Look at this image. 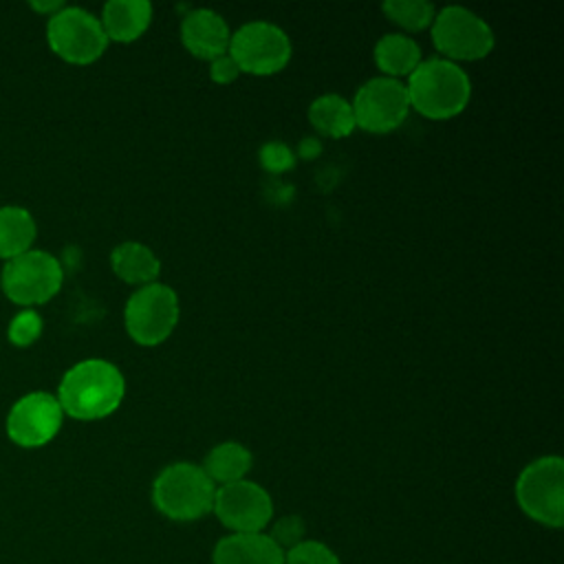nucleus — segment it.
Returning <instances> with one entry per match:
<instances>
[{
	"mask_svg": "<svg viewBox=\"0 0 564 564\" xmlns=\"http://www.w3.org/2000/svg\"><path fill=\"white\" fill-rule=\"evenodd\" d=\"M126 397L121 370L106 359H84L70 366L57 388L62 412L77 421L110 416Z\"/></svg>",
	"mask_w": 564,
	"mask_h": 564,
	"instance_id": "obj_1",
	"label": "nucleus"
},
{
	"mask_svg": "<svg viewBox=\"0 0 564 564\" xmlns=\"http://www.w3.org/2000/svg\"><path fill=\"white\" fill-rule=\"evenodd\" d=\"M410 108L427 119H452L460 115L471 97L469 75L443 57L423 59L405 84Z\"/></svg>",
	"mask_w": 564,
	"mask_h": 564,
	"instance_id": "obj_2",
	"label": "nucleus"
},
{
	"mask_svg": "<svg viewBox=\"0 0 564 564\" xmlns=\"http://www.w3.org/2000/svg\"><path fill=\"white\" fill-rule=\"evenodd\" d=\"M216 485L200 465L176 460L165 465L152 482L154 509L174 522H196L212 513Z\"/></svg>",
	"mask_w": 564,
	"mask_h": 564,
	"instance_id": "obj_3",
	"label": "nucleus"
},
{
	"mask_svg": "<svg viewBox=\"0 0 564 564\" xmlns=\"http://www.w3.org/2000/svg\"><path fill=\"white\" fill-rule=\"evenodd\" d=\"M516 500L533 522L560 529L564 524V460L555 454L531 460L518 474Z\"/></svg>",
	"mask_w": 564,
	"mask_h": 564,
	"instance_id": "obj_4",
	"label": "nucleus"
},
{
	"mask_svg": "<svg viewBox=\"0 0 564 564\" xmlns=\"http://www.w3.org/2000/svg\"><path fill=\"white\" fill-rule=\"evenodd\" d=\"M181 317L178 295L163 282L139 286L126 302L123 326L139 346H159L176 328Z\"/></svg>",
	"mask_w": 564,
	"mask_h": 564,
	"instance_id": "obj_5",
	"label": "nucleus"
},
{
	"mask_svg": "<svg viewBox=\"0 0 564 564\" xmlns=\"http://www.w3.org/2000/svg\"><path fill=\"white\" fill-rule=\"evenodd\" d=\"M430 29L441 57L454 64L482 59L496 44L491 26L474 11L456 4L436 11Z\"/></svg>",
	"mask_w": 564,
	"mask_h": 564,
	"instance_id": "obj_6",
	"label": "nucleus"
},
{
	"mask_svg": "<svg viewBox=\"0 0 564 564\" xmlns=\"http://www.w3.org/2000/svg\"><path fill=\"white\" fill-rule=\"evenodd\" d=\"M64 282L59 260L46 251L29 249L26 253L7 260L2 267V291L20 306L44 304L57 295Z\"/></svg>",
	"mask_w": 564,
	"mask_h": 564,
	"instance_id": "obj_7",
	"label": "nucleus"
},
{
	"mask_svg": "<svg viewBox=\"0 0 564 564\" xmlns=\"http://www.w3.org/2000/svg\"><path fill=\"white\" fill-rule=\"evenodd\" d=\"M46 40L51 51L68 64H93L108 46L99 18L79 7H64L48 18Z\"/></svg>",
	"mask_w": 564,
	"mask_h": 564,
	"instance_id": "obj_8",
	"label": "nucleus"
},
{
	"mask_svg": "<svg viewBox=\"0 0 564 564\" xmlns=\"http://www.w3.org/2000/svg\"><path fill=\"white\" fill-rule=\"evenodd\" d=\"M291 51L289 35L280 26L264 20H253L236 29L227 48L240 73L260 77L284 70L291 59Z\"/></svg>",
	"mask_w": 564,
	"mask_h": 564,
	"instance_id": "obj_9",
	"label": "nucleus"
},
{
	"mask_svg": "<svg viewBox=\"0 0 564 564\" xmlns=\"http://www.w3.org/2000/svg\"><path fill=\"white\" fill-rule=\"evenodd\" d=\"M350 106L355 126L370 134H388L397 130L410 112L405 84L383 75L364 82Z\"/></svg>",
	"mask_w": 564,
	"mask_h": 564,
	"instance_id": "obj_10",
	"label": "nucleus"
},
{
	"mask_svg": "<svg viewBox=\"0 0 564 564\" xmlns=\"http://www.w3.org/2000/svg\"><path fill=\"white\" fill-rule=\"evenodd\" d=\"M212 513L231 533H262L273 520V500L262 485L245 478L216 487Z\"/></svg>",
	"mask_w": 564,
	"mask_h": 564,
	"instance_id": "obj_11",
	"label": "nucleus"
},
{
	"mask_svg": "<svg viewBox=\"0 0 564 564\" xmlns=\"http://www.w3.org/2000/svg\"><path fill=\"white\" fill-rule=\"evenodd\" d=\"M64 421L57 397L48 392H29L20 397L7 414L9 438L26 449L51 443Z\"/></svg>",
	"mask_w": 564,
	"mask_h": 564,
	"instance_id": "obj_12",
	"label": "nucleus"
},
{
	"mask_svg": "<svg viewBox=\"0 0 564 564\" xmlns=\"http://www.w3.org/2000/svg\"><path fill=\"white\" fill-rule=\"evenodd\" d=\"M231 31L225 18L212 9H194L181 22V42L189 55L212 62L227 53Z\"/></svg>",
	"mask_w": 564,
	"mask_h": 564,
	"instance_id": "obj_13",
	"label": "nucleus"
},
{
	"mask_svg": "<svg viewBox=\"0 0 564 564\" xmlns=\"http://www.w3.org/2000/svg\"><path fill=\"white\" fill-rule=\"evenodd\" d=\"M212 564H284V551L262 533H227L212 551Z\"/></svg>",
	"mask_w": 564,
	"mask_h": 564,
	"instance_id": "obj_14",
	"label": "nucleus"
},
{
	"mask_svg": "<svg viewBox=\"0 0 564 564\" xmlns=\"http://www.w3.org/2000/svg\"><path fill=\"white\" fill-rule=\"evenodd\" d=\"M101 29L108 42H134L152 22V4L148 0H110L101 9Z\"/></svg>",
	"mask_w": 564,
	"mask_h": 564,
	"instance_id": "obj_15",
	"label": "nucleus"
},
{
	"mask_svg": "<svg viewBox=\"0 0 564 564\" xmlns=\"http://www.w3.org/2000/svg\"><path fill=\"white\" fill-rule=\"evenodd\" d=\"M110 267L119 280L132 286H145L159 280L161 260L156 253L137 240L121 242L110 253Z\"/></svg>",
	"mask_w": 564,
	"mask_h": 564,
	"instance_id": "obj_16",
	"label": "nucleus"
},
{
	"mask_svg": "<svg viewBox=\"0 0 564 564\" xmlns=\"http://www.w3.org/2000/svg\"><path fill=\"white\" fill-rule=\"evenodd\" d=\"M375 64L383 73V77L401 79L410 77V73L423 62L421 46L405 33H386L375 44Z\"/></svg>",
	"mask_w": 564,
	"mask_h": 564,
	"instance_id": "obj_17",
	"label": "nucleus"
},
{
	"mask_svg": "<svg viewBox=\"0 0 564 564\" xmlns=\"http://www.w3.org/2000/svg\"><path fill=\"white\" fill-rule=\"evenodd\" d=\"M200 467L209 476V480L220 487L245 480L253 467V454L238 441H223L207 452Z\"/></svg>",
	"mask_w": 564,
	"mask_h": 564,
	"instance_id": "obj_18",
	"label": "nucleus"
},
{
	"mask_svg": "<svg viewBox=\"0 0 564 564\" xmlns=\"http://www.w3.org/2000/svg\"><path fill=\"white\" fill-rule=\"evenodd\" d=\"M308 121L322 137H330V139H344L357 128L350 101L333 93L311 101Z\"/></svg>",
	"mask_w": 564,
	"mask_h": 564,
	"instance_id": "obj_19",
	"label": "nucleus"
},
{
	"mask_svg": "<svg viewBox=\"0 0 564 564\" xmlns=\"http://www.w3.org/2000/svg\"><path fill=\"white\" fill-rule=\"evenodd\" d=\"M35 234L37 227L29 209L18 205L0 207V258L11 260L26 253Z\"/></svg>",
	"mask_w": 564,
	"mask_h": 564,
	"instance_id": "obj_20",
	"label": "nucleus"
},
{
	"mask_svg": "<svg viewBox=\"0 0 564 564\" xmlns=\"http://www.w3.org/2000/svg\"><path fill=\"white\" fill-rule=\"evenodd\" d=\"M381 9L390 22L410 33H419L432 26L436 15V7L427 0H388L381 4Z\"/></svg>",
	"mask_w": 564,
	"mask_h": 564,
	"instance_id": "obj_21",
	"label": "nucleus"
},
{
	"mask_svg": "<svg viewBox=\"0 0 564 564\" xmlns=\"http://www.w3.org/2000/svg\"><path fill=\"white\" fill-rule=\"evenodd\" d=\"M284 564H341L339 555L319 540H302L284 551Z\"/></svg>",
	"mask_w": 564,
	"mask_h": 564,
	"instance_id": "obj_22",
	"label": "nucleus"
},
{
	"mask_svg": "<svg viewBox=\"0 0 564 564\" xmlns=\"http://www.w3.org/2000/svg\"><path fill=\"white\" fill-rule=\"evenodd\" d=\"M42 317L33 311V308H24L20 311L11 322H9V328H7V337L13 346H31L40 335H42Z\"/></svg>",
	"mask_w": 564,
	"mask_h": 564,
	"instance_id": "obj_23",
	"label": "nucleus"
},
{
	"mask_svg": "<svg viewBox=\"0 0 564 564\" xmlns=\"http://www.w3.org/2000/svg\"><path fill=\"white\" fill-rule=\"evenodd\" d=\"M282 551H289L293 549L295 544H300L306 535V524L300 516L295 513H289V516H282L278 518L273 524H271V531L267 533Z\"/></svg>",
	"mask_w": 564,
	"mask_h": 564,
	"instance_id": "obj_24",
	"label": "nucleus"
},
{
	"mask_svg": "<svg viewBox=\"0 0 564 564\" xmlns=\"http://www.w3.org/2000/svg\"><path fill=\"white\" fill-rule=\"evenodd\" d=\"M260 165L269 172H286L295 165V156L282 141H269L260 148Z\"/></svg>",
	"mask_w": 564,
	"mask_h": 564,
	"instance_id": "obj_25",
	"label": "nucleus"
},
{
	"mask_svg": "<svg viewBox=\"0 0 564 564\" xmlns=\"http://www.w3.org/2000/svg\"><path fill=\"white\" fill-rule=\"evenodd\" d=\"M240 68L238 64L234 62V57L229 53L216 57L209 62V79L225 86V84H234L238 77H240Z\"/></svg>",
	"mask_w": 564,
	"mask_h": 564,
	"instance_id": "obj_26",
	"label": "nucleus"
},
{
	"mask_svg": "<svg viewBox=\"0 0 564 564\" xmlns=\"http://www.w3.org/2000/svg\"><path fill=\"white\" fill-rule=\"evenodd\" d=\"M31 9H35L37 13H44V15H53V13H57L59 9H64V2H59V0H51V2H37V0H33L31 2Z\"/></svg>",
	"mask_w": 564,
	"mask_h": 564,
	"instance_id": "obj_27",
	"label": "nucleus"
},
{
	"mask_svg": "<svg viewBox=\"0 0 564 564\" xmlns=\"http://www.w3.org/2000/svg\"><path fill=\"white\" fill-rule=\"evenodd\" d=\"M319 152V143L315 141V139H304V143L300 145V154L304 156V159H311V156H315Z\"/></svg>",
	"mask_w": 564,
	"mask_h": 564,
	"instance_id": "obj_28",
	"label": "nucleus"
}]
</instances>
